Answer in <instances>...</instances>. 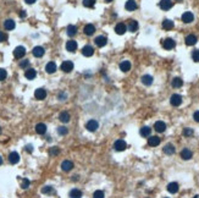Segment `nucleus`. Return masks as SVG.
<instances>
[{"label": "nucleus", "mask_w": 199, "mask_h": 198, "mask_svg": "<svg viewBox=\"0 0 199 198\" xmlns=\"http://www.w3.org/2000/svg\"><path fill=\"white\" fill-rule=\"evenodd\" d=\"M98 127H99V124L97 120H89L86 125V128L89 132H95L98 130Z\"/></svg>", "instance_id": "7ed1b4c3"}, {"label": "nucleus", "mask_w": 199, "mask_h": 198, "mask_svg": "<svg viewBox=\"0 0 199 198\" xmlns=\"http://www.w3.org/2000/svg\"><path fill=\"white\" fill-rule=\"evenodd\" d=\"M28 65H29V61H28V60H23V61H21V63H20V67H22V68L27 67Z\"/></svg>", "instance_id": "de8ad7c7"}, {"label": "nucleus", "mask_w": 199, "mask_h": 198, "mask_svg": "<svg viewBox=\"0 0 199 198\" xmlns=\"http://www.w3.org/2000/svg\"><path fill=\"white\" fill-rule=\"evenodd\" d=\"M163 47L166 49V50H171V49H174L176 47V42L172 38H166L163 41Z\"/></svg>", "instance_id": "f03ea898"}, {"label": "nucleus", "mask_w": 199, "mask_h": 198, "mask_svg": "<svg viewBox=\"0 0 199 198\" xmlns=\"http://www.w3.org/2000/svg\"><path fill=\"white\" fill-rule=\"evenodd\" d=\"M164 153L165 154H167V155H172L174 153H175V147L171 144V143H168V144H166L165 147H164Z\"/></svg>", "instance_id": "7c9ffc66"}, {"label": "nucleus", "mask_w": 199, "mask_h": 198, "mask_svg": "<svg viewBox=\"0 0 199 198\" xmlns=\"http://www.w3.org/2000/svg\"><path fill=\"white\" fill-rule=\"evenodd\" d=\"M105 1H106V3H110V1H113V0H105Z\"/></svg>", "instance_id": "13d9d810"}, {"label": "nucleus", "mask_w": 199, "mask_h": 198, "mask_svg": "<svg viewBox=\"0 0 199 198\" xmlns=\"http://www.w3.org/2000/svg\"><path fill=\"white\" fill-rule=\"evenodd\" d=\"M29 183H31V182H29V180L25 179V180L22 181V185H21V187H22L23 190H26V189H28V187H29Z\"/></svg>", "instance_id": "a18cd8bd"}, {"label": "nucleus", "mask_w": 199, "mask_h": 198, "mask_svg": "<svg viewBox=\"0 0 199 198\" xmlns=\"http://www.w3.org/2000/svg\"><path fill=\"white\" fill-rule=\"evenodd\" d=\"M66 31H67V36H68V37H73V36H76V33H77V27H76L75 25H68Z\"/></svg>", "instance_id": "c756f323"}, {"label": "nucleus", "mask_w": 199, "mask_h": 198, "mask_svg": "<svg viewBox=\"0 0 199 198\" xmlns=\"http://www.w3.org/2000/svg\"><path fill=\"white\" fill-rule=\"evenodd\" d=\"M59 98H60L61 100H64V99L66 98V94H65V93H60V95H59Z\"/></svg>", "instance_id": "864d4df0"}, {"label": "nucleus", "mask_w": 199, "mask_h": 198, "mask_svg": "<svg viewBox=\"0 0 199 198\" xmlns=\"http://www.w3.org/2000/svg\"><path fill=\"white\" fill-rule=\"evenodd\" d=\"M125 7H126V10H128V11H134V10L137 9V3L134 1V0H127Z\"/></svg>", "instance_id": "6ab92c4d"}, {"label": "nucleus", "mask_w": 199, "mask_h": 198, "mask_svg": "<svg viewBox=\"0 0 199 198\" xmlns=\"http://www.w3.org/2000/svg\"><path fill=\"white\" fill-rule=\"evenodd\" d=\"M83 32H84V34H87V36H92V34H94V32H95V27H94V25H92V23L86 25L84 28H83Z\"/></svg>", "instance_id": "f8f14e48"}, {"label": "nucleus", "mask_w": 199, "mask_h": 198, "mask_svg": "<svg viewBox=\"0 0 199 198\" xmlns=\"http://www.w3.org/2000/svg\"><path fill=\"white\" fill-rule=\"evenodd\" d=\"M0 133H1V127H0Z\"/></svg>", "instance_id": "680f3d73"}, {"label": "nucleus", "mask_w": 199, "mask_h": 198, "mask_svg": "<svg viewBox=\"0 0 199 198\" xmlns=\"http://www.w3.org/2000/svg\"><path fill=\"white\" fill-rule=\"evenodd\" d=\"M198 42V38L194 36V34H190V36H187L186 37V39H184V43L187 44V45H194L195 43Z\"/></svg>", "instance_id": "4468645a"}, {"label": "nucleus", "mask_w": 199, "mask_h": 198, "mask_svg": "<svg viewBox=\"0 0 199 198\" xmlns=\"http://www.w3.org/2000/svg\"><path fill=\"white\" fill-rule=\"evenodd\" d=\"M57 132H59V135H61V136H65V135H67V132H68V130L65 127V126H60L57 128Z\"/></svg>", "instance_id": "58836bf2"}, {"label": "nucleus", "mask_w": 199, "mask_h": 198, "mask_svg": "<svg viewBox=\"0 0 199 198\" xmlns=\"http://www.w3.org/2000/svg\"><path fill=\"white\" fill-rule=\"evenodd\" d=\"M36 132L38 133V135H44L45 132H46V126H45V124H37L36 125Z\"/></svg>", "instance_id": "5701e85b"}, {"label": "nucleus", "mask_w": 199, "mask_h": 198, "mask_svg": "<svg viewBox=\"0 0 199 198\" xmlns=\"http://www.w3.org/2000/svg\"><path fill=\"white\" fill-rule=\"evenodd\" d=\"M126 147H127V144H126V142H125L123 140H117V141L115 142V144H114L115 151H117V152H122V151H125V149H126Z\"/></svg>", "instance_id": "423d86ee"}, {"label": "nucleus", "mask_w": 199, "mask_h": 198, "mask_svg": "<svg viewBox=\"0 0 199 198\" xmlns=\"http://www.w3.org/2000/svg\"><path fill=\"white\" fill-rule=\"evenodd\" d=\"M106 43H107V38L104 37V36H99V37L95 38V44H97L98 47L103 48V47L106 45Z\"/></svg>", "instance_id": "2eb2a0df"}, {"label": "nucleus", "mask_w": 199, "mask_h": 198, "mask_svg": "<svg viewBox=\"0 0 199 198\" xmlns=\"http://www.w3.org/2000/svg\"><path fill=\"white\" fill-rule=\"evenodd\" d=\"M20 16H21V17H26V11H25V10H21V12H20Z\"/></svg>", "instance_id": "5fc2aeb1"}, {"label": "nucleus", "mask_w": 199, "mask_h": 198, "mask_svg": "<svg viewBox=\"0 0 199 198\" xmlns=\"http://www.w3.org/2000/svg\"><path fill=\"white\" fill-rule=\"evenodd\" d=\"M174 21H171V20H164L163 21V28L166 29V31H170V29L174 28Z\"/></svg>", "instance_id": "473e14b6"}, {"label": "nucleus", "mask_w": 199, "mask_h": 198, "mask_svg": "<svg viewBox=\"0 0 199 198\" xmlns=\"http://www.w3.org/2000/svg\"><path fill=\"white\" fill-rule=\"evenodd\" d=\"M15 21L14 20H6V21L4 22V27L7 29V31H11V29H14L15 28Z\"/></svg>", "instance_id": "72a5a7b5"}, {"label": "nucleus", "mask_w": 199, "mask_h": 198, "mask_svg": "<svg viewBox=\"0 0 199 198\" xmlns=\"http://www.w3.org/2000/svg\"><path fill=\"white\" fill-rule=\"evenodd\" d=\"M26 151H27V152H29V153H31V152L33 151V149H32V146H31V144H28V146H26Z\"/></svg>", "instance_id": "3c124183"}, {"label": "nucleus", "mask_w": 199, "mask_h": 198, "mask_svg": "<svg viewBox=\"0 0 199 198\" xmlns=\"http://www.w3.org/2000/svg\"><path fill=\"white\" fill-rule=\"evenodd\" d=\"M167 191L170 193H176L178 192V183L177 182H170L167 185Z\"/></svg>", "instance_id": "c85d7f7f"}, {"label": "nucleus", "mask_w": 199, "mask_h": 198, "mask_svg": "<svg viewBox=\"0 0 199 198\" xmlns=\"http://www.w3.org/2000/svg\"><path fill=\"white\" fill-rule=\"evenodd\" d=\"M183 135L186 137H190V136L193 135V130H192V128H190V127H187V128H184V130H183Z\"/></svg>", "instance_id": "79ce46f5"}, {"label": "nucleus", "mask_w": 199, "mask_h": 198, "mask_svg": "<svg viewBox=\"0 0 199 198\" xmlns=\"http://www.w3.org/2000/svg\"><path fill=\"white\" fill-rule=\"evenodd\" d=\"M192 58H193V60L195 63H199V50H194L192 53Z\"/></svg>", "instance_id": "c03bdc74"}, {"label": "nucleus", "mask_w": 199, "mask_h": 198, "mask_svg": "<svg viewBox=\"0 0 199 198\" xmlns=\"http://www.w3.org/2000/svg\"><path fill=\"white\" fill-rule=\"evenodd\" d=\"M171 84H172V87H175V88H180V87H182L183 81L181 80L180 77H175L174 80H172V82H171Z\"/></svg>", "instance_id": "c9c22d12"}, {"label": "nucleus", "mask_w": 199, "mask_h": 198, "mask_svg": "<svg viewBox=\"0 0 199 198\" xmlns=\"http://www.w3.org/2000/svg\"><path fill=\"white\" fill-rule=\"evenodd\" d=\"M148 144L150 147H156L160 144V138H159L158 136H152L148 138Z\"/></svg>", "instance_id": "dca6fc26"}, {"label": "nucleus", "mask_w": 199, "mask_h": 198, "mask_svg": "<svg viewBox=\"0 0 199 198\" xmlns=\"http://www.w3.org/2000/svg\"><path fill=\"white\" fill-rule=\"evenodd\" d=\"M9 162L11 163V164H17V163L20 162V155H18V153H16V152L10 153V155H9Z\"/></svg>", "instance_id": "412c9836"}, {"label": "nucleus", "mask_w": 199, "mask_h": 198, "mask_svg": "<svg viewBox=\"0 0 199 198\" xmlns=\"http://www.w3.org/2000/svg\"><path fill=\"white\" fill-rule=\"evenodd\" d=\"M120 70L122 71V72H128L131 70V63L130 61H122L121 64H120Z\"/></svg>", "instance_id": "cd10ccee"}, {"label": "nucleus", "mask_w": 199, "mask_h": 198, "mask_svg": "<svg viewBox=\"0 0 199 198\" xmlns=\"http://www.w3.org/2000/svg\"><path fill=\"white\" fill-rule=\"evenodd\" d=\"M193 20H194V16H193V14L190 12V11H186V12L182 15V21H183L184 23H191V22H193Z\"/></svg>", "instance_id": "1a4fd4ad"}, {"label": "nucleus", "mask_w": 199, "mask_h": 198, "mask_svg": "<svg viewBox=\"0 0 199 198\" xmlns=\"http://www.w3.org/2000/svg\"><path fill=\"white\" fill-rule=\"evenodd\" d=\"M7 76V72L6 70H4V68H0V81H4L5 78Z\"/></svg>", "instance_id": "37998d69"}, {"label": "nucleus", "mask_w": 199, "mask_h": 198, "mask_svg": "<svg viewBox=\"0 0 199 198\" xmlns=\"http://www.w3.org/2000/svg\"><path fill=\"white\" fill-rule=\"evenodd\" d=\"M72 180H73V181H77V180H78V176H73Z\"/></svg>", "instance_id": "6e6d98bb"}, {"label": "nucleus", "mask_w": 199, "mask_h": 198, "mask_svg": "<svg viewBox=\"0 0 199 198\" xmlns=\"http://www.w3.org/2000/svg\"><path fill=\"white\" fill-rule=\"evenodd\" d=\"M6 39H7V36L4 32L0 31V42H4V41H6Z\"/></svg>", "instance_id": "09e8293b"}, {"label": "nucleus", "mask_w": 199, "mask_h": 198, "mask_svg": "<svg viewBox=\"0 0 199 198\" xmlns=\"http://www.w3.org/2000/svg\"><path fill=\"white\" fill-rule=\"evenodd\" d=\"M25 55H26V48L25 47L20 45V47H16L14 49V56L16 59H22Z\"/></svg>", "instance_id": "f257e3e1"}, {"label": "nucleus", "mask_w": 199, "mask_h": 198, "mask_svg": "<svg viewBox=\"0 0 199 198\" xmlns=\"http://www.w3.org/2000/svg\"><path fill=\"white\" fill-rule=\"evenodd\" d=\"M45 71H46L48 74H54V72L56 71V64L53 63V61L48 63L46 66H45Z\"/></svg>", "instance_id": "a878e982"}, {"label": "nucleus", "mask_w": 199, "mask_h": 198, "mask_svg": "<svg viewBox=\"0 0 199 198\" xmlns=\"http://www.w3.org/2000/svg\"><path fill=\"white\" fill-rule=\"evenodd\" d=\"M1 164H3V158L0 157V165H1Z\"/></svg>", "instance_id": "4d7b16f0"}, {"label": "nucleus", "mask_w": 199, "mask_h": 198, "mask_svg": "<svg viewBox=\"0 0 199 198\" xmlns=\"http://www.w3.org/2000/svg\"><path fill=\"white\" fill-rule=\"evenodd\" d=\"M126 31H127V26H126L125 23H117L116 27H115V32H116L118 36L125 34Z\"/></svg>", "instance_id": "6e6552de"}, {"label": "nucleus", "mask_w": 199, "mask_h": 198, "mask_svg": "<svg viewBox=\"0 0 199 198\" xmlns=\"http://www.w3.org/2000/svg\"><path fill=\"white\" fill-rule=\"evenodd\" d=\"M192 157H193V153L188 149V148H184V149H182L181 152V158L183 160H190L192 159Z\"/></svg>", "instance_id": "ddd939ff"}, {"label": "nucleus", "mask_w": 199, "mask_h": 198, "mask_svg": "<svg viewBox=\"0 0 199 198\" xmlns=\"http://www.w3.org/2000/svg\"><path fill=\"white\" fill-rule=\"evenodd\" d=\"M82 54H83L84 56H87V58L92 56V55L94 54V49H93V47H91V45H84V47L82 48Z\"/></svg>", "instance_id": "9d476101"}, {"label": "nucleus", "mask_w": 199, "mask_h": 198, "mask_svg": "<svg viewBox=\"0 0 199 198\" xmlns=\"http://www.w3.org/2000/svg\"><path fill=\"white\" fill-rule=\"evenodd\" d=\"M73 167V163L72 162H70V160H65V162H62V164H61V169L64 170V171H70Z\"/></svg>", "instance_id": "393cba45"}, {"label": "nucleus", "mask_w": 199, "mask_h": 198, "mask_svg": "<svg viewBox=\"0 0 199 198\" xmlns=\"http://www.w3.org/2000/svg\"><path fill=\"white\" fill-rule=\"evenodd\" d=\"M193 119L197 121V122H199V110L198 111H195L194 114H193Z\"/></svg>", "instance_id": "8fccbe9b"}, {"label": "nucleus", "mask_w": 199, "mask_h": 198, "mask_svg": "<svg viewBox=\"0 0 199 198\" xmlns=\"http://www.w3.org/2000/svg\"><path fill=\"white\" fill-rule=\"evenodd\" d=\"M45 50H44V48L43 47H34L33 48V50H32V54L36 56V58H42L44 55Z\"/></svg>", "instance_id": "9b49d317"}, {"label": "nucleus", "mask_w": 199, "mask_h": 198, "mask_svg": "<svg viewBox=\"0 0 199 198\" xmlns=\"http://www.w3.org/2000/svg\"><path fill=\"white\" fill-rule=\"evenodd\" d=\"M66 49L70 53H75L77 50V43L75 41H68L66 43Z\"/></svg>", "instance_id": "a211bd4d"}, {"label": "nucleus", "mask_w": 199, "mask_h": 198, "mask_svg": "<svg viewBox=\"0 0 199 198\" xmlns=\"http://www.w3.org/2000/svg\"><path fill=\"white\" fill-rule=\"evenodd\" d=\"M154 128H155V131L156 132H164L166 130V124L163 122V121H156L155 125H154Z\"/></svg>", "instance_id": "f3484780"}, {"label": "nucleus", "mask_w": 199, "mask_h": 198, "mask_svg": "<svg viewBox=\"0 0 199 198\" xmlns=\"http://www.w3.org/2000/svg\"><path fill=\"white\" fill-rule=\"evenodd\" d=\"M176 1H182V0H176Z\"/></svg>", "instance_id": "052dcab7"}, {"label": "nucleus", "mask_w": 199, "mask_h": 198, "mask_svg": "<svg viewBox=\"0 0 199 198\" xmlns=\"http://www.w3.org/2000/svg\"><path fill=\"white\" fill-rule=\"evenodd\" d=\"M104 197H105V194H104V192L100 191V190H98V191H95V192L93 193V198H104Z\"/></svg>", "instance_id": "ea45409f"}, {"label": "nucleus", "mask_w": 199, "mask_h": 198, "mask_svg": "<svg viewBox=\"0 0 199 198\" xmlns=\"http://www.w3.org/2000/svg\"><path fill=\"white\" fill-rule=\"evenodd\" d=\"M193 198H198V196H194V197H193Z\"/></svg>", "instance_id": "bf43d9fd"}, {"label": "nucleus", "mask_w": 199, "mask_h": 198, "mask_svg": "<svg viewBox=\"0 0 199 198\" xmlns=\"http://www.w3.org/2000/svg\"><path fill=\"white\" fill-rule=\"evenodd\" d=\"M170 103L174 106H180L182 104V97L180 94H172L170 98Z\"/></svg>", "instance_id": "20e7f679"}, {"label": "nucleus", "mask_w": 199, "mask_h": 198, "mask_svg": "<svg viewBox=\"0 0 199 198\" xmlns=\"http://www.w3.org/2000/svg\"><path fill=\"white\" fill-rule=\"evenodd\" d=\"M150 132H152V128L148 127V126H144L141 128V131H139V133H141V136L143 137H149L150 136Z\"/></svg>", "instance_id": "f704fd0d"}, {"label": "nucleus", "mask_w": 199, "mask_h": 198, "mask_svg": "<svg viewBox=\"0 0 199 198\" xmlns=\"http://www.w3.org/2000/svg\"><path fill=\"white\" fill-rule=\"evenodd\" d=\"M59 152H60V151H59V148H57V147H53L52 149H50V154H52V155H57Z\"/></svg>", "instance_id": "49530a36"}, {"label": "nucleus", "mask_w": 199, "mask_h": 198, "mask_svg": "<svg viewBox=\"0 0 199 198\" xmlns=\"http://www.w3.org/2000/svg\"><path fill=\"white\" fill-rule=\"evenodd\" d=\"M25 76L27 80H34L36 76H37V71L33 70V68H28V70H26L25 72Z\"/></svg>", "instance_id": "4be33fe9"}, {"label": "nucleus", "mask_w": 199, "mask_h": 198, "mask_svg": "<svg viewBox=\"0 0 199 198\" xmlns=\"http://www.w3.org/2000/svg\"><path fill=\"white\" fill-rule=\"evenodd\" d=\"M34 97H36V99H38V100H43V99H45V97H46V91L44 90V88H38V90H36V92H34Z\"/></svg>", "instance_id": "0eeeda50"}, {"label": "nucleus", "mask_w": 199, "mask_h": 198, "mask_svg": "<svg viewBox=\"0 0 199 198\" xmlns=\"http://www.w3.org/2000/svg\"><path fill=\"white\" fill-rule=\"evenodd\" d=\"M70 119H71V116H70V114L67 111H62L60 113V115H59V120H60L61 122H68L70 121Z\"/></svg>", "instance_id": "2f4dec72"}, {"label": "nucleus", "mask_w": 199, "mask_h": 198, "mask_svg": "<svg viewBox=\"0 0 199 198\" xmlns=\"http://www.w3.org/2000/svg\"><path fill=\"white\" fill-rule=\"evenodd\" d=\"M97 0H83V6L86 7H93L95 5Z\"/></svg>", "instance_id": "4c0bfd02"}, {"label": "nucleus", "mask_w": 199, "mask_h": 198, "mask_svg": "<svg viewBox=\"0 0 199 198\" xmlns=\"http://www.w3.org/2000/svg\"><path fill=\"white\" fill-rule=\"evenodd\" d=\"M52 192H53V187L52 186H45V187H43V189H42V193H44V194L52 193Z\"/></svg>", "instance_id": "a19ab883"}, {"label": "nucleus", "mask_w": 199, "mask_h": 198, "mask_svg": "<svg viewBox=\"0 0 199 198\" xmlns=\"http://www.w3.org/2000/svg\"><path fill=\"white\" fill-rule=\"evenodd\" d=\"M61 70H62L64 72H66V74L71 72V71L73 70V63H72V61H70V60L64 61V63L61 64Z\"/></svg>", "instance_id": "39448f33"}, {"label": "nucleus", "mask_w": 199, "mask_h": 198, "mask_svg": "<svg viewBox=\"0 0 199 198\" xmlns=\"http://www.w3.org/2000/svg\"><path fill=\"white\" fill-rule=\"evenodd\" d=\"M25 1L27 3V4H29V5H32V4H34L37 0H25Z\"/></svg>", "instance_id": "603ef678"}, {"label": "nucleus", "mask_w": 199, "mask_h": 198, "mask_svg": "<svg viewBox=\"0 0 199 198\" xmlns=\"http://www.w3.org/2000/svg\"><path fill=\"white\" fill-rule=\"evenodd\" d=\"M160 7L163 9V10H170L171 7H172V1L171 0H161L160 1Z\"/></svg>", "instance_id": "b1692460"}, {"label": "nucleus", "mask_w": 199, "mask_h": 198, "mask_svg": "<svg viewBox=\"0 0 199 198\" xmlns=\"http://www.w3.org/2000/svg\"><path fill=\"white\" fill-rule=\"evenodd\" d=\"M142 83L144 84V86H150V84H153V81H154V78L150 76V75H144V76H142Z\"/></svg>", "instance_id": "aec40b11"}, {"label": "nucleus", "mask_w": 199, "mask_h": 198, "mask_svg": "<svg viewBox=\"0 0 199 198\" xmlns=\"http://www.w3.org/2000/svg\"><path fill=\"white\" fill-rule=\"evenodd\" d=\"M70 197L71 198H82V192L79 190H72L71 192H70Z\"/></svg>", "instance_id": "e433bc0d"}, {"label": "nucleus", "mask_w": 199, "mask_h": 198, "mask_svg": "<svg viewBox=\"0 0 199 198\" xmlns=\"http://www.w3.org/2000/svg\"><path fill=\"white\" fill-rule=\"evenodd\" d=\"M165 198H167V197H165Z\"/></svg>", "instance_id": "e2e57ef3"}, {"label": "nucleus", "mask_w": 199, "mask_h": 198, "mask_svg": "<svg viewBox=\"0 0 199 198\" xmlns=\"http://www.w3.org/2000/svg\"><path fill=\"white\" fill-rule=\"evenodd\" d=\"M128 31H130V32H137L138 31V22L137 21H134V20H131V21H130V23H128Z\"/></svg>", "instance_id": "bb28decb"}]
</instances>
